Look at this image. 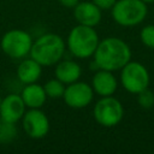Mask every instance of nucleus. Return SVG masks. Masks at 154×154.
I'll list each match as a JSON object with an SVG mask.
<instances>
[{
  "mask_svg": "<svg viewBox=\"0 0 154 154\" xmlns=\"http://www.w3.org/2000/svg\"><path fill=\"white\" fill-rule=\"evenodd\" d=\"M93 58L99 69L114 72L131 60V49L119 37H106L100 40Z\"/></svg>",
  "mask_w": 154,
  "mask_h": 154,
  "instance_id": "f257e3e1",
  "label": "nucleus"
},
{
  "mask_svg": "<svg viewBox=\"0 0 154 154\" xmlns=\"http://www.w3.org/2000/svg\"><path fill=\"white\" fill-rule=\"evenodd\" d=\"M66 42L64 38L53 32L43 34L32 41L29 55L35 59L40 65L52 66L60 61L65 54Z\"/></svg>",
  "mask_w": 154,
  "mask_h": 154,
  "instance_id": "f03ea898",
  "label": "nucleus"
},
{
  "mask_svg": "<svg viewBox=\"0 0 154 154\" xmlns=\"http://www.w3.org/2000/svg\"><path fill=\"white\" fill-rule=\"evenodd\" d=\"M99 42V35L93 26L77 24L70 30L66 46L73 57L87 59L94 55Z\"/></svg>",
  "mask_w": 154,
  "mask_h": 154,
  "instance_id": "7ed1b4c3",
  "label": "nucleus"
},
{
  "mask_svg": "<svg viewBox=\"0 0 154 154\" xmlns=\"http://www.w3.org/2000/svg\"><path fill=\"white\" fill-rule=\"evenodd\" d=\"M147 4L141 0H117L111 8L113 20L122 26H135L147 16Z\"/></svg>",
  "mask_w": 154,
  "mask_h": 154,
  "instance_id": "20e7f679",
  "label": "nucleus"
},
{
  "mask_svg": "<svg viewBox=\"0 0 154 154\" xmlns=\"http://www.w3.org/2000/svg\"><path fill=\"white\" fill-rule=\"evenodd\" d=\"M31 46V35L22 29H11L6 31L0 40L2 52L12 59H23L29 55Z\"/></svg>",
  "mask_w": 154,
  "mask_h": 154,
  "instance_id": "39448f33",
  "label": "nucleus"
},
{
  "mask_svg": "<svg viewBox=\"0 0 154 154\" xmlns=\"http://www.w3.org/2000/svg\"><path fill=\"white\" fill-rule=\"evenodd\" d=\"M93 116L97 124L103 128H113L118 125L124 117V107L122 102L111 96H102L93 108Z\"/></svg>",
  "mask_w": 154,
  "mask_h": 154,
  "instance_id": "423d86ee",
  "label": "nucleus"
},
{
  "mask_svg": "<svg viewBox=\"0 0 154 154\" xmlns=\"http://www.w3.org/2000/svg\"><path fill=\"white\" fill-rule=\"evenodd\" d=\"M149 72L144 65L138 61H129L120 69V83L123 88L131 93L138 94L149 87Z\"/></svg>",
  "mask_w": 154,
  "mask_h": 154,
  "instance_id": "0eeeda50",
  "label": "nucleus"
},
{
  "mask_svg": "<svg viewBox=\"0 0 154 154\" xmlns=\"http://www.w3.org/2000/svg\"><path fill=\"white\" fill-rule=\"evenodd\" d=\"M22 126L26 136L40 140L49 131V119L41 108H28L22 118Z\"/></svg>",
  "mask_w": 154,
  "mask_h": 154,
  "instance_id": "6e6552de",
  "label": "nucleus"
},
{
  "mask_svg": "<svg viewBox=\"0 0 154 154\" xmlns=\"http://www.w3.org/2000/svg\"><path fill=\"white\" fill-rule=\"evenodd\" d=\"M94 99V90L90 84L82 82V81H76L73 83L66 84L63 100L64 102L75 109H81L91 103Z\"/></svg>",
  "mask_w": 154,
  "mask_h": 154,
  "instance_id": "1a4fd4ad",
  "label": "nucleus"
},
{
  "mask_svg": "<svg viewBox=\"0 0 154 154\" xmlns=\"http://www.w3.org/2000/svg\"><path fill=\"white\" fill-rule=\"evenodd\" d=\"M26 107L20 94H8L1 99L0 103V118L4 122L17 123L22 120Z\"/></svg>",
  "mask_w": 154,
  "mask_h": 154,
  "instance_id": "9d476101",
  "label": "nucleus"
},
{
  "mask_svg": "<svg viewBox=\"0 0 154 154\" xmlns=\"http://www.w3.org/2000/svg\"><path fill=\"white\" fill-rule=\"evenodd\" d=\"M72 10L77 24L95 28L101 22L102 10H100L93 1H79Z\"/></svg>",
  "mask_w": 154,
  "mask_h": 154,
  "instance_id": "9b49d317",
  "label": "nucleus"
},
{
  "mask_svg": "<svg viewBox=\"0 0 154 154\" xmlns=\"http://www.w3.org/2000/svg\"><path fill=\"white\" fill-rule=\"evenodd\" d=\"M91 88L94 94L99 96H111L118 88V81L112 71L99 69L91 78Z\"/></svg>",
  "mask_w": 154,
  "mask_h": 154,
  "instance_id": "f8f14e48",
  "label": "nucleus"
},
{
  "mask_svg": "<svg viewBox=\"0 0 154 154\" xmlns=\"http://www.w3.org/2000/svg\"><path fill=\"white\" fill-rule=\"evenodd\" d=\"M82 76V67L81 65L72 60H60L55 64L54 67V77L61 81L64 84H70L76 81H78Z\"/></svg>",
  "mask_w": 154,
  "mask_h": 154,
  "instance_id": "ddd939ff",
  "label": "nucleus"
},
{
  "mask_svg": "<svg viewBox=\"0 0 154 154\" xmlns=\"http://www.w3.org/2000/svg\"><path fill=\"white\" fill-rule=\"evenodd\" d=\"M17 78L23 84L35 83L40 79L42 75V65H40L35 59L30 58H23L17 66L16 70Z\"/></svg>",
  "mask_w": 154,
  "mask_h": 154,
  "instance_id": "4468645a",
  "label": "nucleus"
},
{
  "mask_svg": "<svg viewBox=\"0 0 154 154\" xmlns=\"http://www.w3.org/2000/svg\"><path fill=\"white\" fill-rule=\"evenodd\" d=\"M20 96L26 108H41L48 99L43 85L38 84L37 82L25 84L22 89Z\"/></svg>",
  "mask_w": 154,
  "mask_h": 154,
  "instance_id": "2eb2a0df",
  "label": "nucleus"
},
{
  "mask_svg": "<svg viewBox=\"0 0 154 154\" xmlns=\"http://www.w3.org/2000/svg\"><path fill=\"white\" fill-rule=\"evenodd\" d=\"M43 88H45V91H46L47 97L55 100V99H63V95H64L66 84H64L61 81H59L58 78L54 77V78L47 81L43 84Z\"/></svg>",
  "mask_w": 154,
  "mask_h": 154,
  "instance_id": "dca6fc26",
  "label": "nucleus"
},
{
  "mask_svg": "<svg viewBox=\"0 0 154 154\" xmlns=\"http://www.w3.org/2000/svg\"><path fill=\"white\" fill-rule=\"evenodd\" d=\"M17 137V128L16 123L10 122H0V143H10Z\"/></svg>",
  "mask_w": 154,
  "mask_h": 154,
  "instance_id": "f3484780",
  "label": "nucleus"
},
{
  "mask_svg": "<svg viewBox=\"0 0 154 154\" xmlns=\"http://www.w3.org/2000/svg\"><path fill=\"white\" fill-rule=\"evenodd\" d=\"M136 95H137V102L142 108L149 109L154 106V93L150 89L146 88Z\"/></svg>",
  "mask_w": 154,
  "mask_h": 154,
  "instance_id": "a211bd4d",
  "label": "nucleus"
},
{
  "mask_svg": "<svg viewBox=\"0 0 154 154\" xmlns=\"http://www.w3.org/2000/svg\"><path fill=\"white\" fill-rule=\"evenodd\" d=\"M140 38L146 47L154 49V24L143 26L140 31Z\"/></svg>",
  "mask_w": 154,
  "mask_h": 154,
  "instance_id": "6ab92c4d",
  "label": "nucleus"
},
{
  "mask_svg": "<svg viewBox=\"0 0 154 154\" xmlns=\"http://www.w3.org/2000/svg\"><path fill=\"white\" fill-rule=\"evenodd\" d=\"M100 10H111L117 0H91Z\"/></svg>",
  "mask_w": 154,
  "mask_h": 154,
  "instance_id": "aec40b11",
  "label": "nucleus"
},
{
  "mask_svg": "<svg viewBox=\"0 0 154 154\" xmlns=\"http://www.w3.org/2000/svg\"><path fill=\"white\" fill-rule=\"evenodd\" d=\"M64 7H67V8H73L78 2L79 0H58Z\"/></svg>",
  "mask_w": 154,
  "mask_h": 154,
  "instance_id": "412c9836",
  "label": "nucleus"
},
{
  "mask_svg": "<svg viewBox=\"0 0 154 154\" xmlns=\"http://www.w3.org/2000/svg\"><path fill=\"white\" fill-rule=\"evenodd\" d=\"M141 1H143V2L147 4V5H148V4H154V0H141Z\"/></svg>",
  "mask_w": 154,
  "mask_h": 154,
  "instance_id": "4be33fe9",
  "label": "nucleus"
},
{
  "mask_svg": "<svg viewBox=\"0 0 154 154\" xmlns=\"http://www.w3.org/2000/svg\"><path fill=\"white\" fill-rule=\"evenodd\" d=\"M0 103H1V97H0Z\"/></svg>",
  "mask_w": 154,
  "mask_h": 154,
  "instance_id": "5701e85b",
  "label": "nucleus"
}]
</instances>
